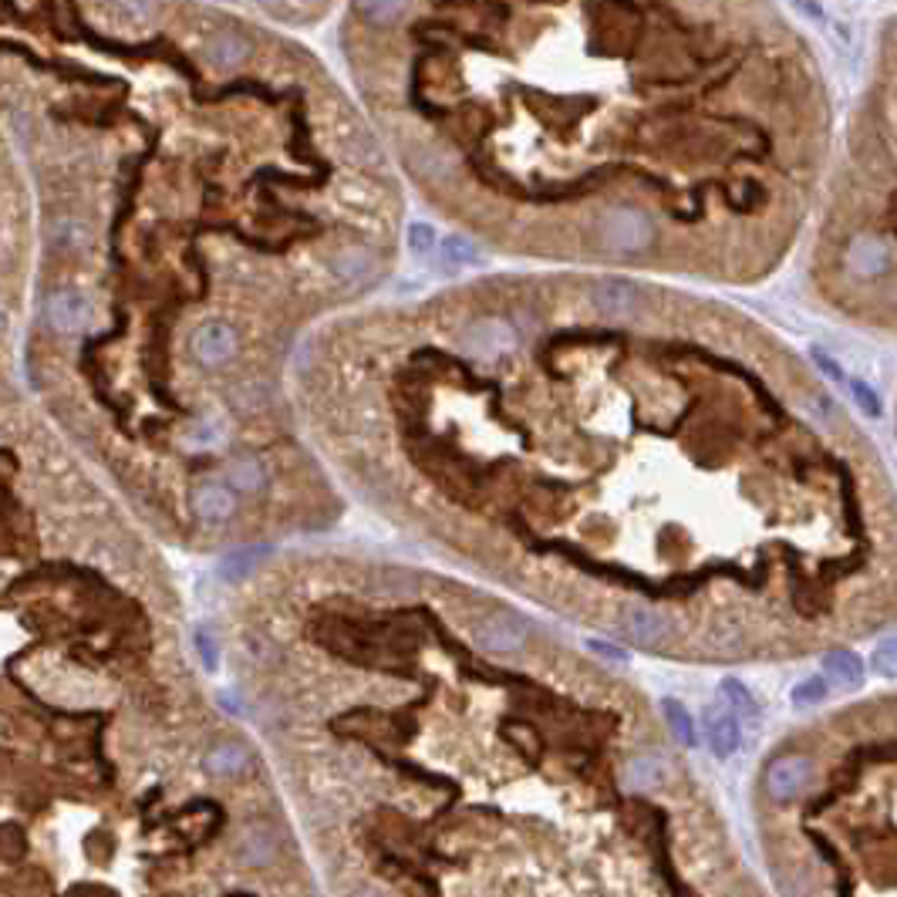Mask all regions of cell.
<instances>
[{
    "instance_id": "cell-1",
    "label": "cell",
    "mask_w": 897,
    "mask_h": 897,
    "mask_svg": "<svg viewBox=\"0 0 897 897\" xmlns=\"http://www.w3.org/2000/svg\"><path fill=\"white\" fill-rule=\"evenodd\" d=\"M601 244L611 253H638L654 240V223L648 213L635 210V206H617L611 213H604L601 226Z\"/></svg>"
},
{
    "instance_id": "cell-2",
    "label": "cell",
    "mask_w": 897,
    "mask_h": 897,
    "mask_svg": "<svg viewBox=\"0 0 897 897\" xmlns=\"http://www.w3.org/2000/svg\"><path fill=\"white\" fill-rule=\"evenodd\" d=\"M621 632L624 638H628L635 648H661L672 632H675V621L669 611H661V607H648V604H632V607H624L621 611Z\"/></svg>"
},
{
    "instance_id": "cell-3",
    "label": "cell",
    "mask_w": 897,
    "mask_h": 897,
    "mask_svg": "<svg viewBox=\"0 0 897 897\" xmlns=\"http://www.w3.org/2000/svg\"><path fill=\"white\" fill-rule=\"evenodd\" d=\"M45 321L58 334H78L92 324V300L82 291L61 287L45 297Z\"/></svg>"
},
{
    "instance_id": "cell-4",
    "label": "cell",
    "mask_w": 897,
    "mask_h": 897,
    "mask_svg": "<svg viewBox=\"0 0 897 897\" xmlns=\"http://www.w3.org/2000/svg\"><path fill=\"white\" fill-rule=\"evenodd\" d=\"M462 347L480 362H496V358H506L517 347V331L503 318H483V321L470 324V331L462 338Z\"/></svg>"
},
{
    "instance_id": "cell-5",
    "label": "cell",
    "mask_w": 897,
    "mask_h": 897,
    "mask_svg": "<svg viewBox=\"0 0 897 897\" xmlns=\"http://www.w3.org/2000/svg\"><path fill=\"white\" fill-rule=\"evenodd\" d=\"M237 347H240V338L226 321H206L197 328V334H192V355H197V362L206 368L226 365L233 355H237Z\"/></svg>"
},
{
    "instance_id": "cell-6",
    "label": "cell",
    "mask_w": 897,
    "mask_h": 897,
    "mask_svg": "<svg viewBox=\"0 0 897 897\" xmlns=\"http://www.w3.org/2000/svg\"><path fill=\"white\" fill-rule=\"evenodd\" d=\"M473 638L483 651H493V654L520 651L527 641V624L517 614H489L476 624Z\"/></svg>"
},
{
    "instance_id": "cell-7",
    "label": "cell",
    "mask_w": 897,
    "mask_h": 897,
    "mask_svg": "<svg viewBox=\"0 0 897 897\" xmlns=\"http://www.w3.org/2000/svg\"><path fill=\"white\" fill-rule=\"evenodd\" d=\"M810 776H813V766H810L806 756H783V759H776L766 772V793L776 803H790L806 790Z\"/></svg>"
},
{
    "instance_id": "cell-8",
    "label": "cell",
    "mask_w": 897,
    "mask_h": 897,
    "mask_svg": "<svg viewBox=\"0 0 897 897\" xmlns=\"http://www.w3.org/2000/svg\"><path fill=\"white\" fill-rule=\"evenodd\" d=\"M192 514H197L203 523H226L233 514H237V493H233L226 483H200L192 489Z\"/></svg>"
},
{
    "instance_id": "cell-9",
    "label": "cell",
    "mask_w": 897,
    "mask_h": 897,
    "mask_svg": "<svg viewBox=\"0 0 897 897\" xmlns=\"http://www.w3.org/2000/svg\"><path fill=\"white\" fill-rule=\"evenodd\" d=\"M847 267L857 278H881L890 267V247L881 237H857L847 247Z\"/></svg>"
},
{
    "instance_id": "cell-10",
    "label": "cell",
    "mask_w": 897,
    "mask_h": 897,
    "mask_svg": "<svg viewBox=\"0 0 897 897\" xmlns=\"http://www.w3.org/2000/svg\"><path fill=\"white\" fill-rule=\"evenodd\" d=\"M237 850H240V861H244L247 868H270V864L278 861L281 840H278V834L270 830V827L257 824V827H247V830H244Z\"/></svg>"
},
{
    "instance_id": "cell-11",
    "label": "cell",
    "mask_w": 897,
    "mask_h": 897,
    "mask_svg": "<svg viewBox=\"0 0 897 897\" xmlns=\"http://www.w3.org/2000/svg\"><path fill=\"white\" fill-rule=\"evenodd\" d=\"M638 284L632 281H621V278H607V281H598L591 297H594V307H601L604 315H628V310L638 304Z\"/></svg>"
},
{
    "instance_id": "cell-12",
    "label": "cell",
    "mask_w": 897,
    "mask_h": 897,
    "mask_svg": "<svg viewBox=\"0 0 897 897\" xmlns=\"http://www.w3.org/2000/svg\"><path fill=\"white\" fill-rule=\"evenodd\" d=\"M250 759H253V756H250L247 746H240V743H220V746H213V750L206 753L203 766H206L210 776L226 779V776H240V772L250 766Z\"/></svg>"
},
{
    "instance_id": "cell-13",
    "label": "cell",
    "mask_w": 897,
    "mask_h": 897,
    "mask_svg": "<svg viewBox=\"0 0 897 897\" xmlns=\"http://www.w3.org/2000/svg\"><path fill=\"white\" fill-rule=\"evenodd\" d=\"M206 55L216 68H237L247 55H250V45L244 42L240 34H233V31H220L216 37H210V45H206Z\"/></svg>"
},
{
    "instance_id": "cell-14",
    "label": "cell",
    "mask_w": 897,
    "mask_h": 897,
    "mask_svg": "<svg viewBox=\"0 0 897 897\" xmlns=\"http://www.w3.org/2000/svg\"><path fill=\"white\" fill-rule=\"evenodd\" d=\"M661 779H665V769H661V759H654V756H638L628 763V769H624V787L635 793L658 790Z\"/></svg>"
},
{
    "instance_id": "cell-15",
    "label": "cell",
    "mask_w": 897,
    "mask_h": 897,
    "mask_svg": "<svg viewBox=\"0 0 897 897\" xmlns=\"http://www.w3.org/2000/svg\"><path fill=\"white\" fill-rule=\"evenodd\" d=\"M226 486L233 493H260L267 486V473H263V465L253 459V456H244L237 459L226 470Z\"/></svg>"
},
{
    "instance_id": "cell-16",
    "label": "cell",
    "mask_w": 897,
    "mask_h": 897,
    "mask_svg": "<svg viewBox=\"0 0 897 897\" xmlns=\"http://www.w3.org/2000/svg\"><path fill=\"white\" fill-rule=\"evenodd\" d=\"M371 267H375V257L362 247H344L341 253L331 257V270L341 281H362L371 274Z\"/></svg>"
},
{
    "instance_id": "cell-17",
    "label": "cell",
    "mask_w": 897,
    "mask_h": 897,
    "mask_svg": "<svg viewBox=\"0 0 897 897\" xmlns=\"http://www.w3.org/2000/svg\"><path fill=\"white\" fill-rule=\"evenodd\" d=\"M739 746V725L732 716L725 712H709V750L719 756V759H729Z\"/></svg>"
},
{
    "instance_id": "cell-18",
    "label": "cell",
    "mask_w": 897,
    "mask_h": 897,
    "mask_svg": "<svg viewBox=\"0 0 897 897\" xmlns=\"http://www.w3.org/2000/svg\"><path fill=\"white\" fill-rule=\"evenodd\" d=\"M824 672L840 682V685H861L864 682V665H861V658L850 654V651H834L824 658Z\"/></svg>"
},
{
    "instance_id": "cell-19",
    "label": "cell",
    "mask_w": 897,
    "mask_h": 897,
    "mask_svg": "<svg viewBox=\"0 0 897 897\" xmlns=\"http://www.w3.org/2000/svg\"><path fill=\"white\" fill-rule=\"evenodd\" d=\"M267 554H270L267 547H244V551H233V554H226V557L220 560V574H223L226 580H240V577H247Z\"/></svg>"
},
{
    "instance_id": "cell-20",
    "label": "cell",
    "mask_w": 897,
    "mask_h": 897,
    "mask_svg": "<svg viewBox=\"0 0 897 897\" xmlns=\"http://www.w3.org/2000/svg\"><path fill=\"white\" fill-rule=\"evenodd\" d=\"M355 8L358 14H365L371 24H396L405 8H409V0H355Z\"/></svg>"
},
{
    "instance_id": "cell-21",
    "label": "cell",
    "mask_w": 897,
    "mask_h": 897,
    "mask_svg": "<svg viewBox=\"0 0 897 897\" xmlns=\"http://www.w3.org/2000/svg\"><path fill=\"white\" fill-rule=\"evenodd\" d=\"M661 709H665V719H669V725H672V732H675L678 743H682V746H695V725H692V716L685 712L682 701L665 698V701H661Z\"/></svg>"
},
{
    "instance_id": "cell-22",
    "label": "cell",
    "mask_w": 897,
    "mask_h": 897,
    "mask_svg": "<svg viewBox=\"0 0 897 897\" xmlns=\"http://www.w3.org/2000/svg\"><path fill=\"white\" fill-rule=\"evenodd\" d=\"M827 698V682L821 675H813V678H803L800 685H793L790 692V701L796 709H806V706H821V701Z\"/></svg>"
},
{
    "instance_id": "cell-23",
    "label": "cell",
    "mask_w": 897,
    "mask_h": 897,
    "mask_svg": "<svg viewBox=\"0 0 897 897\" xmlns=\"http://www.w3.org/2000/svg\"><path fill=\"white\" fill-rule=\"evenodd\" d=\"M442 260L449 267H465V263H473L476 260V247L465 240V237H442Z\"/></svg>"
},
{
    "instance_id": "cell-24",
    "label": "cell",
    "mask_w": 897,
    "mask_h": 897,
    "mask_svg": "<svg viewBox=\"0 0 897 897\" xmlns=\"http://www.w3.org/2000/svg\"><path fill=\"white\" fill-rule=\"evenodd\" d=\"M850 396H853L857 409H861L864 415H871V418L881 415V399H877V392H874V388H871L868 381L853 378V381H850Z\"/></svg>"
},
{
    "instance_id": "cell-25",
    "label": "cell",
    "mask_w": 897,
    "mask_h": 897,
    "mask_svg": "<svg viewBox=\"0 0 897 897\" xmlns=\"http://www.w3.org/2000/svg\"><path fill=\"white\" fill-rule=\"evenodd\" d=\"M790 4H793V11H796L800 17H806L810 24H816V27H827L830 11H827L824 0H790Z\"/></svg>"
},
{
    "instance_id": "cell-26",
    "label": "cell",
    "mask_w": 897,
    "mask_h": 897,
    "mask_svg": "<svg viewBox=\"0 0 897 897\" xmlns=\"http://www.w3.org/2000/svg\"><path fill=\"white\" fill-rule=\"evenodd\" d=\"M409 247H412V253H428L436 247V229L428 223H412L409 226Z\"/></svg>"
},
{
    "instance_id": "cell-27",
    "label": "cell",
    "mask_w": 897,
    "mask_h": 897,
    "mask_svg": "<svg viewBox=\"0 0 897 897\" xmlns=\"http://www.w3.org/2000/svg\"><path fill=\"white\" fill-rule=\"evenodd\" d=\"M186 439H189L192 446H216V442H220V425H216V422H192V425H189V433H186Z\"/></svg>"
},
{
    "instance_id": "cell-28",
    "label": "cell",
    "mask_w": 897,
    "mask_h": 897,
    "mask_svg": "<svg viewBox=\"0 0 897 897\" xmlns=\"http://www.w3.org/2000/svg\"><path fill=\"white\" fill-rule=\"evenodd\" d=\"M739 632H732V628H719V632H712L709 635V648L716 651V654H735L739 651Z\"/></svg>"
},
{
    "instance_id": "cell-29",
    "label": "cell",
    "mask_w": 897,
    "mask_h": 897,
    "mask_svg": "<svg viewBox=\"0 0 897 897\" xmlns=\"http://www.w3.org/2000/svg\"><path fill=\"white\" fill-rule=\"evenodd\" d=\"M722 692H725V698L732 701V706H739L743 712H753L756 706H753V695L743 688V682H735V678H725L722 682Z\"/></svg>"
},
{
    "instance_id": "cell-30",
    "label": "cell",
    "mask_w": 897,
    "mask_h": 897,
    "mask_svg": "<svg viewBox=\"0 0 897 897\" xmlns=\"http://www.w3.org/2000/svg\"><path fill=\"white\" fill-rule=\"evenodd\" d=\"M824 31L830 34V42H834V45H837L840 51H850V45H853V31H850V24H847V21H840V17H830Z\"/></svg>"
},
{
    "instance_id": "cell-31",
    "label": "cell",
    "mask_w": 897,
    "mask_h": 897,
    "mask_svg": "<svg viewBox=\"0 0 897 897\" xmlns=\"http://www.w3.org/2000/svg\"><path fill=\"white\" fill-rule=\"evenodd\" d=\"M197 648H200V654H203V665L213 672L216 669V661H220V651H216V645H213V638H210V632H197Z\"/></svg>"
},
{
    "instance_id": "cell-32",
    "label": "cell",
    "mask_w": 897,
    "mask_h": 897,
    "mask_svg": "<svg viewBox=\"0 0 897 897\" xmlns=\"http://www.w3.org/2000/svg\"><path fill=\"white\" fill-rule=\"evenodd\" d=\"M813 358H816V368H821L830 381H847V375H843V368L834 362V358H827V355H821V351H813Z\"/></svg>"
},
{
    "instance_id": "cell-33",
    "label": "cell",
    "mask_w": 897,
    "mask_h": 897,
    "mask_svg": "<svg viewBox=\"0 0 897 897\" xmlns=\"http://www.w3.org/2000/svg\"><path fill=\"white\" fill-rule=\"evenodd\" d=\"M877 669L890 678L894 675V641L890 638H884L881 641V651H877Z\"/></svg>"
},
{
    "instance_id": "cell-34",
    "label": "cell",
    "mask_w": 897,
    "mask_h": 897,
    "mask_svg": "<svg viewBox=\"0 0 897 897\" xmlns=\"http://www.w3.org/2000/svg\"><path fill=\"white\" fill-rule=\"evenodd\" d=\"M591 651H594V654H604V658H611V661H624V658H628L621 648H614V645H607V641H591Z\"/></svg>"
},
{
    "instance_id": "cell-35",
    "label": "cell",
    "mask_w": 897,
    "mask_h": 897,
    "mask_svg": "<svg viewBox=\"0 0 897 897\" xmlns=\"http://www.w3.org/2000/svg\"><path fill=\"white\" fill-rule=\"evenodd\" d=\"M8 331V310H4V304H0V334Z\"/></svg>"
}]
</instances>
